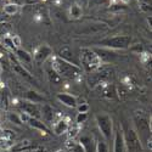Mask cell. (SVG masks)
<instances>
[{
  "label": "cell",
  "instance_id": "obj_21",
  "mask_svg": "<svg viewBox=\"0 0 152 152\" xmlns=\"http://www.w3.org/2000/svg\"><path fill=\"white\" fill-rule=\"evenodd\" d=\"M11 31H12V27H11L10 23H7V22L0 23V35H3L4 38L5 37H9V34L11 33Z\"/></svg>",
  "mask_w": 152,
  "mask_h": 152
},
{
  "label": "cell",
  "instance_id": "obj_13",
  "mask_svg": "<svg viewBox=\"0 0 152 152\" xmlns=\"http://www.w3.org/2000/svg\"><path fill=\"white\" fill-rule=\"evenodd\" d=\"M58 57H61L62 60H65V61H67V62L73 63V65L79 66V65H78V62L74 60L73 51L71 50V48H69V46H65V48H62V49L60 50V55H58Z\"/></svg>",
  "mask_w": 152,
  "mask_h": 152
},
{
  "label": "cell",
  "instance_id": "obj_30",
  "mask_svg": "<svg viewBox=\"0 0 152 152\" xmlns=\"http://www.w3.org/2000/svg\"><path fill=\"white\" fill-rule=\"evenodd\" d=\"M4 43L6 44V46H7V48H10V49H12V50H16V49H15V46H14V44H12L11 37H5V38H4Z\"/></svg>",
  "mask_w": 152,
  "mask_h": 152
},
{
  "label": "cell",
  "instance_id": "obj_7",
  "mask_svg": "<svg viewBox=\"0 0 152 152\" xmlns=\"http://www.w3.org/2000/svg\"><path fill=\"white\" fill-rule=\"evenodd\" d=\"M95 139L88 134H83L79 136V145L84 148L85 152H95Z\"/></svg>",
  "mask_w": 152,
  "mask_h": 152
},
{
  "label": "cell",
  "instance_id": "obj_25",
  "mask_svg": "<svg viewBox=\"0 0 152 152\" xmlns=\"http://www.w3.org/2000/svg\"><path fill=\"white\" fill-rule=\"evenodd\" d=\"M11 40H12V44H14L15 49H21V45H22V39L20 35H12L11 37Z\"/></svg>",
  "mask_w": 152,
  "mask_h": 152
},
{
  "label": "cell",
  "instance_id": "obj_6",
  "mask_svg": "<svg viewBox=\"0 0 152 152\" xmlns=\"http://www.w3.org/2000/svg\"><path fill=\"white\" fill-rule=\"evenodd\" d=\"M51 56H53V49L49 45H40L35 50V53L33 55V61L38 63V65H42V63H44Z\"/></svg>",
  "mask_w": 152,
  "mask_h": 152
},
{
  "label": "cell",
  "instance_id": "obj_2",
  "mask_svg": "<svg viewBox=\"0 0 152 152\" xmlns=\"http://www.w3.org/2000/svg\"><path fill=\"white\" fill-rule=\"evenodd\" d=\"M95 119H96V124H97V128L100 130L101 136L106 141L111 140L113 135V122H112L111 116L106 115V113H100V115H96Z\"/></svg>",
  "mask_w": 152,
  "mask_h": 152
},
{
  "label": "cell",
  "instance_id": "obj_20",
  "mask_svg": "<svg viewBox=\"0 0 152 152\" xmlns=\"http://www.w3.org/2000/svg\"><path fill=\"white\" fill-rule=\"evenodd\" d=\"M83 15V9L80 6H78L77 4H72L69 7V16L72 18H79Z\"/></svg>",
  "mask_w": 152,
  "mask_h": 152
},
{
  "label": "cell",
  "instance_id": "obj_26",
  "mask_svg": "<svg viewBox=\"0 0 152 152\" xmlns=\"http://www.w3.org/2000/svg\"><path fill=\"white\" fill-rule=\"evenodd\" d=\"M86 119H88V113H77V117H75V124L80 125Z\"/></svg>",
  "mask_w": 152,
  "mask_h": 152
},
{
  "label": "cell",
  "instance_id": "obj_27",
  "mask_svg": "<svg viewBox=\"0 0 152 152\" xmlns=\"http://www.w3.org/2000/svg\"><path fill=\"white\" fill-rule=\"evenodd\" d=\"M108 3V0H89V3H88V5H89L90 7H95V6H101Z\"/></svg>",
  "mask_w": 152,
  "mask_h": 152
},
{
  "label": "cell",
  "instance_id": "obj_15",
  "mask_svg": "<svg viewBox=\"0 0 152 152\" xmlns=\"http://www.w3.org/2000/svg\"><path fill=\"white\" fill-rule=\"evenodd\" d=\"M15 51H16V56L20 60V62L23 63L22 66H24V65L27 66V65H31L32 63L33 57H32V55L29 53L24 51V50H22V49H17V50H15Z\"/></svg>",
  "mask_w": 152,
  "mask_h": 152
},
{
  "label": "cell",
  "instance_id": "obj_29",
  "mask_svg": "<svg viewBox=\"0 0 152 152\" xmlns=\"http://www.w3.org/2000/svg\"><path fill=\"white\" fill-rule=\"evenodd\" d=\"M18 115H20V119H21L22 124H23V123H27V124H28V122H29V119H31V116H29V115H27L26 112H21V113H18Z\"/></svg>",
  "mask_w": 152,
  "mask_h": 152
},
{
  "label": "cell",
  "instance_id": "obj_23",
  "mask_svg": "<svg viewBox=\"0 0 152 152\" xmlns=\"http://www.w3.org/2000/svg\"><path fill=\"white\" fill-rule=\"evenodd\" d=\"M79 125L78 124H74V125H69V129H68V139H73V140H75V137L78 136L79 134Z\"/></svg>",
  "mask_w": 152,
  "mask_h": 152
},
{
  "label": "cell",
  "instance_id": "obj_19",
  "mask_svg": "<svg viewBox=\"0 0 152 152\" xmlns=\"http://www.w3.org/2000/svg\"><path fill=\"white\" fill-rule=\"evenodd\" d=\"M95 152H110V146L105 139L95 141Z\"/></svg>",
  "mask_w": 152,
  "mask_h": 152
},
{
  "label": "cell",
  "instance_id": "obj_24",
  "mask_svg": "<svg viewBox=\"0 0 152 152\" xmlns=\"http://www.w3.org/2000/svg\"><path fill=\"white\" fill-rule=\"evenodd\" d=\"M7 119H9L10 123H14V124H16V125H21V124H22L18 113H14V112L7 113Z\"/></svg>",
  "mask_w": 152,
  "mask_h": 152
},
{
  "label": "cell",
  "instance_id": "obj_11",
  "mask_svg": "<svg viewBox=\"0 0 152 152\" xmlns=\"http://www.w3.org/2000/svg\"><path fill=\"white\" fill-rule=\"evenodd\" d=\"M21 107H22V112H26L27 115H29L31 117H33V118H40V110H39V107H38L37 104L26 101V102H22Z\"/></svg>",
  "mask_w": 152,
  "mask_h": 152
},
{
  "label": "cell",
  "instance_id": "obj_34",
  "mask_svg": "<svg viewBox=\"0 0 152 152\" xmlns=\"http://www.w3.org/2000/svg\"><path fill=\"white\" fill-rule=\"evenodd\" d=\"M140 1V4H151V0H137Z\"/></svg>",
  "mask_w": 152,
  "mask_h": 152
},
{
  "label": "cell",
  "instance_id": "obj_4",
  "mask_svg": "<svg viewBox=\"0 0 152 152\" xmlns=\"http://www.w3.org/2000/svg\"><path fill=\"white\" fill-rule=\"evenodd\" d=\"M80 61L83 63L84 68L89 72L97 69L101 65V58L99 57V55L95 51H93L90 49H83L82 50Z\"/></svg>",
  "mask_w": 152,
  "mask_h": 152
},
{
  "label": "cell",
  "instance_id": "obj_16",
  "mask_svg": "<svg viewBox=\"0 0 152 152\" xmlns=\"http://www.w3.org/2000/svg\"><path fill=\"white\" fill-rule=\"evenodd\" d=\"M18 11H20V6L16 3H9V4L4 5V9H3V12L6 16H14Z\"/></svg>",
  "mask_w": 152,
  "mask_h": 152
},
{
  "label": "cell",
  "instance_id": "obj_22",
  "mask_svg": "<svg viewBox=\"0 0 152 152\" xmlns=\"http://www.w3.org/2000/svg\"><path fill=\"white\" fill-rule=\"evenodd\" d=\"M48 77H49V79H50V82H53V83H55V84H58L60 82H61V77H60V75L51 68V67H50L49 69H48Z\"/></svg>",
  "mask_w": 152,
  "mask_h": 152
},
{
  "label": "cell",
  "instance_id": "obj_1",
  "mask_svg": "<svg viewBox=\"0 0 152 152\" xmlns=\"http://www.w3.org/2000/svg\"><path fill=\"white\" fill-rule=\"evenodd\" d=\"M50 67H51L61 78L75 79V78L80 77V74H82V68L79 66L62 60L58 56H51V66Z\"/></svg>",
  "mask_w": 152,
  "mask_h": 152
},
{
  "label": "cell",
  "instance_id": "obj_33",
  "mask_svg": "<svg viewBox=\"0 0 152 152\" xmlns=\"http://www.w3.org/2000/svg\"><path fill=\"white\" fill-rule=\"evenodd\" d=\"M118 93H119V96H122V97H125L126 96V91L124 90V89H118Z\"/></svg>",
  "mask_w": 152,
  "mask_h": 152
},
{
  "label": "cell",
  "instance_id": "obj_12",
  "mask_svg": "<svg viewBox=\"0 0 152 152\" xmlns=\"http://www.w3.org/2000/svg\"><path fill=\"white\" fill-rule=\"evenodd\" d=\"M69 129V123H68V119H63V118H60L57 121H55L53 123V130L56 135H62V134H66Z\"/></svg>",
  "mask_w": 152,
  "mask_h": 152
},
{
  "label": "cell",
  "instance_id": "obj_17",
  "mask_svg": "<svg viewBox=\"0 0 152 152\" xmlns=\"http://www.w3.org/2000/svg\"><path fill=\"white\" fill-rule=\"evenodd\" d=\"M26 99L29 102H33V104H39L44 101V97L40 94H38L37 91H33V90H28L26 93Z\"/></svg>",
  "mask_w": 152,
  "mask_h": 152
},
{
  "label": "cell",
  "instance_id": "obj_36",
  "mask_svg": "<svg viewBox=\"0 0 152 152\" xmlns=\"http://www.w3.org/2000/svg\"><path fill=\"white\" fill-rule=\"evenodd\" d=\"M56 152H66V150H62V148H60V150H57Z\"/></svg>",
  "mask_w": 152,
  "mask_h": 152
},
{
  "label": "cell",
  "instance_id": "obj_14",
  "mask_svg": "<svg viewBox=\"0 0 152 152\" xmlns=\"http://www.w3.org/2000/svg\"><path fill=\"white\" fill-rule=\"evenodd\" d=\"M28 124L32 126V128L39 130L42 134H48L49 133V129H48L46 124L43 121H40V118H33V117H31Z\"/></svg>",
  "mask_w": 152,
  "mask_h": 152
},
{
  "label": "cell",
  "instance_id": "obj_3",
  "mask_svg": "<svg viewBox=\"0 0 152 152\" xmlns=\"http://www.w3.org/2000/svg\"><path fill=\"white\" fill-rule=\"evenodd\" d=\"M133 38L130 35H116L101 40L99 44L110 49H128L132 45Z\"/></svg>",
  "mask_w": 152,
  "mask_h": 152
},
{
  "label": "cell",
  "instance_id": "obj_8",
  "mask_svg": "<svg viewBox=\"0 0 152 152\" xmlns=\"http://www.w3.org/2000/svg\"><path fill=\"white\" fill-rule=\"evenodd\" d=\"M113 152H125L124 134L121 129H117L115 132V137H113Z\"/></svg>",
  "mask_w": 152,
  "mask_h": 152
},
{
  "label": "cell",
  "instance_id": "obj_35",
  "mask_svg": "<svg viewBox=\"0 0 152 152\" xmlns=\"http://www.w3.org/2000/svg\"><path fill=\"white\" fill-rule=\"evenodd\" d=\"M119 1H121V4H124V5H125V4L129 3V0H119Z\"/></svg>",
  "mask_w": 152,
  "mask_h": 152
},
{
  "label": "cell",
  "instance_id": "obj_28",
  "mask_svg": "<svg viewBox=\"0 0 152 152\" xmlns=\"http://www.w3.org/2000/svg\"><path fill=\"white\" fill-rule=\"evenodd\" d=\"M77 110H78V113H88V111H89V105H88L86 102L80 104V105L77 106Z\"/></svg>",
  "mask_w": 152,
  "mask_h": 152
},
{
  "label": "cell",
  "instance_id": "obj_10",
  "mask_svg": "<svg viewBox=\"0 0 152 152\" xmlns=\"http://www.w3.org/2000/svg\"><path fill=\"white\" fill-rule=\"evenodd\" d=\"M40 117L43 118V122L46 124V123H54L55 121V117H56V113L54 112L53 107L48 105V104H44L40 108Z\"/></svg>",
  "mask_w": 152,
  "mask_h": 152
},
{
  "label": "cell",
  "instance_id": "obj_31",
  "mask_svg": "<svg viewBox=\"0 0 152 152\" xmlns=\"http://www.w3.org/2000/svg\"><path fill=\"white\" fill-rule=\"evenodd\" d=\"M74 4H77L78 6L83 7V6H88V3H89V0H73Z\"/></svg>",
  "mask_w": 152,
  "mask_h": 152
},
{
  "label": "cell",
  "instance_id": "obj_9",
  "mask_svg": "<svg viewBox=\"0 0 152 152\" xmlns=\"http://www.w3.org/2000/svg\"><path fill=\"white\" fill-rule=\"evenodd\" d=\"M57 100L60 101V102L62 105H65L67 107H71V108H75L77 107V96L74 95H71L68 93H60L57 94Z\"/></svg>",
  "mask_w": 152,
  "mask_h": 152
},
{
  "label": "cell",
  "instance_id": "obj_37",
  "mask_svg": "<svg viewBox=\"0 0 152 152\" xmlns=\"http://www.w3.org/2000/svg\"><path fill=\"white\" fill-rule=\"evenodd\" d=\"M0 152H11L10 150H0Z\"/></svg>",
  "mask_w": 152,
  "mask_h": 152
},
{
  "label": "cell",
  "instance_id": "obj_5",
  "mask_svg": "<svg viewBox=\"0 0 152 152\" xmlns=\"http://www.w3.org/2000/svg\"><path fill=\"white\" fill-rule=\"evenodd\" d=\"M124 142L125 152H140L142 150L140 136L133 128H129L126 130V134L124 135Z\"/></svg>",
  "mask_w": 152,
  "mask_h": 152
},
{
  "label": "cell",
  "instance_id": "obj_32",
  "mask_svg": "<svg viewBox=\"0 0 152 152\" xmlns=\"http://www.w3.org/2000/svg\"><path fill=\"white\" fill-rule=\"evenodd\" d=\"M39 1H42V0H24V3H26L27 5H32V4H38Z\"/></svg>",
  "mask_w": 152,
  "mask_h": 152
},
{
  "label": "cell",
  "instance_id": "obj_18",
  "mask_svg": "<svg viewBox=\"0 0 152 152\" xmlns=\"http://www.w3.org/2000/svg\"><path fill=\"white\" fill-rule=\"evenodd\" d=\"M66 147L71 151V152H85L84 148L79 145V142H77L73 139H68L66 141Z\"/></svg>",
  "mask_w": 152,
  "mask_h": 152
}]
</instances>
